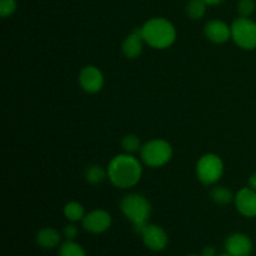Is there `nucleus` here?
<instances>
[{"instance_id":"10","label":"nucleus","mask_w":256,"mask_h":256,"mask_svg":"<svg viewBox=\"0 0 256 256\" xmlns=\"http://www.w3.org/2000/svg\"><path fill=\"white\" fill-rule=\"evenodd\" d=\"M142 242L152 252H162L168 245V235L159 225L148 224L142 234Z\"/></svg>"},{"instance_id":"27","label":"nucleus","mask_w":256,"mask_h":256,"mask_svg":"<svg viewBox=\"0 0 256 256\" xmlns=\"http://www.w3.org/2000/svg\"><path fill=\"white\" fill-rule=\"evenodd\" d=\"M216 256H232L229 254V252H224V254H220V255H216Z\"/></svg>"},{"instance_id":"17","label":"nucleus","mask_w":256,"mask_h":256,"mask_svg":"<svg viewBox=\"0 0 256 256\" xmlns=\"http://www.w3.org/2000/svg\"><path fill=\"white\" fill-rule=\"evenodd\" d=\"M64 215L69 222H80L84 219V208L80 202H70L64 206Z\"/></svg>"},{"instance_id":"22","label":"nucleus","mask_w":256,"mask_h":256,"mask_svg":"<svg viewBox=\"0 0 256 256\" xmlns=\"http://www.w3.org/2000/svg\"><path fill=\"white\" fill-rule=\"evenodd\" d=\"M16 10V0H0V16L8 18Z\"/></svg>"},{"instance_id":"6","label":"nucleus","mask_w":256,"mask_h":256,"mask_svg":"<svg viewBox=\"0 0 256 256\" xmlns=\"http://www.w3.org/2000/svg\"><path fill=\"white\" fill-rule=\"evenodd\" d=\"M232 39L242 49H256V22L249 18H238L232 24Z\"/></svg>"},{"instance_id":"2","label":"nucleus","mask_w":256,"mask_h":256,"mask_svg":"<svg viewBox=\"0 0 256 256\" xmlns=\"http://www.w3.org/2000/svg\"><path fill=\"white\" fill-rule=\"evenodd\" d=\"M145 44L154 49L164 50L172 46L176 39L174 24L165 18H152L142 26Z\"/></svg>"},{"instance_id":"3","label":"nucleus","mask_w":256,"mask_h":256,"mask_svg":"<svg viewBox=\"0 0 256 256\" xmlns=\"http://www.w3.org/2000/svg\"><path fill=\"white\" fill-rule=\"evenodd\" d=\"M120 209L126 219L132 222L135 232L142 235L152 215V205L149 200L144 195L129 194L122 198Z\"/></svg>"},{"instance_id":"9","label":"nucleus","mask_w":256,"mask_h":256,"mask_svg":"<svg viewBox=\"0 0 256 256\" xmlns=\"http://www.w3.org/2000/svg\"><path fill=\"white\" fill-rule=\"evenodd\" d=\"M235 206L245 218L256 216V192L250 186L242 188L235 194Z\"/></svg>"},{"instance_id":"18","label":"nucleus","mask_w":256,"mask_h":256,"mask_svg":"<svg viewBox=\"0 0 256 256\" xmlns=\"http://www.w3.org/2000/svg\"><path fill=\"white\" fill-rule=\"evenodd\" d=\"M208 4L204 0H190L186 5V14L190 19H202L206 12Z\"/></svg>"},{"instance_id":"25","label":"nucleus","mask_w":256,"mask_h":256,"mask_svg":"<svg viewBox=\"0 0 256 256\" xmlns=\"http://www.w3.org/2000/svg\"><path fill=\"white\" fill-rule=\"evenodd\" d=\"M249 186L256 192V172H254V174L249 178Z\"/></svg>"},{"instance_id":"15","label":"nucleus","mask_w":256,"mask_h":256,"mask_svg":"<svg viewBox=\"0 0 256 256\" xmlns=\"http://www.w3.org/2000/svg\"><path fill=\"white\" fill-rule=\"evenodd\" d=\"M108 178V170L102 169L100 165H90L85 170V179L89 184L98 185Z\"/></svg>"},{"instance_id":"26","label":"nucleus","mask_w":256,"mask_h":256,"mask_svg":"<svg viewBox=\"0 0 256 256\" xmlns=\"http://www.w3.org/2000/svg\"><path fill=\"white\" fill-rule=\"evenodd\" d=\"M208 5H218L222 2V0H204Z\"/></svg>"},{"instance_id":"4","label":"nucleus","mask_w":256,"mask_h":256,"mask_svg":"<svg viewBox=\"0 0 256 256\" xmlns=\"http://www.w3.org/2000/svg\"><path fill=\"white\" fill-rule=\"evenodd\" d=\"M172 158V148L164 139H152L145 142L140 150V159L146 166L162 168Z\"/></svg>"},{"instance_id":"28","label":"nucleus","mask_w":256,"mask_h":256,"mask_svg":"<svg viewBox=\"0 0 256 256\" xmlns=\"http://www.w3.org/2000/svg\"><path fill=\"white\" fill-rule=\"evenodd\" d=\"M189 256H202V255H189Z\"/></svg>"},{"instance_id":"20","label":"nucleus","mask_w":256,"mask_h":256,"mask_svg":"<svg viewBox=\"0 0 256 256\" xmlns=\"http://www.w3.org/2000/svg\"><path fill=\"white\" fill-rule=\"evenodd\" d=\"M122 146L124 149L125 152L128 154H134V152L142 150V142H140L139 138L134 134H129L126 136L122 138Z\"/></svg>"},{"instance_id":"21","label":"nucleus","mask_w":256,"mask_h":256,"mask_svg":"<svg viewBox=\"0 0 256 256\" xmlns=\"http://www.w3.org/2000/svg\"><path fill=\"white\" fill-rule=\"evenodd\" d=\"M256 9L255 0H239L238 2V12L240 16L249 18Z\"/></svg>"},{"instance_id":"7","label":"nucleus","mask_w":256,"mask_h":256,"mask_svg":"<svg viewBox=\"0 0 256 256\" xmlns=\"http://www.w3.org/2000/svg\"><path fill=\"white\" fill-rule=\"evenodd\" d=\"M80 88L88 94H96L104 86V74L99 68L88 65L79 74Z\"/></svg>"},{"instance_id":"24","label":"nucleus","mask_w":256,"mask_h":256,"mask_svg":"<svg viewBox=\"0 0 256 256\" xmlns=\"http://www.w3.org/2000/svg\"><path fill=\"white\" fill-rule=\"evenodd\" d=\"M202 256H216V250L212 246H206L202 250Z\"/></svg>"},{"instance_id":"13","label":"nucleus","mask_w":256,"mask_h":256,"mask_svg":"<svg viewBox=\"0 0 256 256\" xmlns=\"http://www.w3.org/2000/svg\"><path fill=\"white\" fill-rule=\"evenodd\" d=\"M144 39H142V28H135L122 42V52L126 59H136L142 55L144 49Z\"/></svg>"},{"instance_id":"19","label":"nucleus","mask_w":256,"mask_h":256,"mask_svg":"<svg viewBox=\"0 0 256 256\" xmlns=\"http://www.w3.org/2000/svg\"><path fill=\"white\" fill-rule=\"evenodd\" d=\"M59 256H86V254L79 244L74 242L72 240H68L60 246Z\"/></svg>"},{"instance_id":"5","label":"nucleus","mask_w":256,"mask_h":256,"mask_svg":"<svg viewBox=\"0 0 256 256\" xmlns=\"http://www.w3.org/2000/svg\"><path fill=\"white\" fill-rule=\"evenodd\" d=\"M224 174V162L216 154H205L198 160L196 176L204 185H214Z\"/></svg>"},{"instance_id":"12","label":"nucleus","mask_w":256,"mask_h":256,"mask_svg":"<svg viewBox=\"0 0 256 256\" xmlns=\"http://www.w3.org/2000/svg\"><path fill=\"white\" fill-rule=\"evenodd\" d=\"M205 36L214 44H224L232 38V26L219 19L210 20L205 25Z\"/></svg>"},{"instance_id":"14","label":"nucleus","mask_w":256,"mask_h":256,"mask_svg":"<svg viewBox=\"0 0 256 256\" xmlns=\"http://www.w3.org/2000/svg\"><path fill=\"white\" fill-rule=\"evenodd\" d=\"M60 232L54 228H44L36 234V242L44 249H52L60 244Z\"/></svg>"},{"instance_id":"1","label":"nucleus","mask_w":256,"mask_h":256,"mask_svg":"<svg viewBox=\"0 0 256 256\" xmlns=\"http://www.w3.org/2000/svg\"><path fill=\"white\" fill-rule=\"evenodd\" d=\"M108 179L119 189H130L140 182L142 165L132 154H119L110 160L108 165Z\"/></svg>"},{"instance_id":"8","label":"nucleus","mask_w":256,"mask_h":256,"mask_svg":"<svg viewBox=\"0 0 256 256\" xmlns=\"http://www.w3.org/2000/svg\"><path fill=\"white\" fill-rule=\"evenodd\" d=\"M82 228L86 230L88 232L92 234H102V232H106L112 225V215L102 209L92 210V212H88L82 220Z\"/></svg>"},{"instance_id":"16","label":"nucleus","mask_w":256,"mask_h":256,"mask_svg":"<svg viewBox=\"0 0 256 256\" xmlns=\"http://www.w3.org/2000/svg\"><path fill=\"white\" fill-rule=\"evenodd\" d=\"M210 198L220 205H228L234 202L235 195L226 186H215L210 192Z\"/></svg>"},{"instance_id":"23","label":"nucleus","mask_w":256,"mask_h":256,"mask_svg":"<svg viewBox=\"0 0 256 256\" xmlns=\"http://www.w3.org/2000/svg\"><path fill=\"white\" fill-rule=\"evenodd\" d=\"M64 236L68 240H74L78 236V228L75 225L69 224L64 228Z\"/></svg>"},{"instance_id":"11","label":"nucleus","mask_w":256,"mask_h":256,"mask_svg":"<svg viewBox=\"0 0 256 256\" xmlns=\"http://www.w3.org/2000/svg\"><path fill=\"white\" fill-rule=\"evenodd\" d=\"M225 249L232 256H250L252 252V242L248 235L235 232L226 239Z\"/></svg>"}]
</instances>
